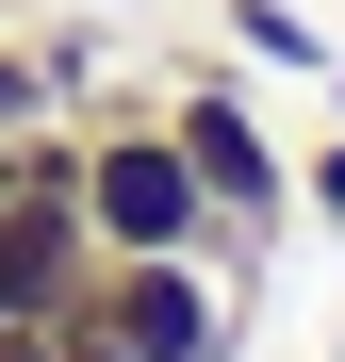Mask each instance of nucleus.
Segmentation results:
<instances>
[{
	"mask_svg": "<svg viewBox=\"0 0 345 362\" xmlns=\"http://www.w3.org/2000/svg\"><path fill=\"white\" fill-rule=\"evenodd\" d=\"M164 132H181V165H198V198H214V264L230 280H263V247L296 230V165H279V132L247 115V83H214V66H181L148 99Z\"/></svg>",
	"mask_w": 345,
	"mask_h": 362,
	"instance_id": "obj_1",
	"label": "nucleus"
},
{
	"mask_svg": "<svg viewBox=\"0 0 345 362\" xmlns=\"http://www.w3.org/2000/svg\"><path fill=\"white\" fill-rule=\"evenodd\" d=\"M83 329L132 362H247V280L214 247H99L83 264Z\"/></svg>",
	"mask_w": 345,
	"mask_h": 362,
	"instance_id": "obj_2",
	"label": "nucleus"
},
{
	"mask_svg": "<svg viewBox=\"0 0 345 362\" xmlns=\"http://www.w3.org/2000/svg\"><path fill=\"white\" fill-rule=\"evenodd\" d=\"M83 230L99 247H214V198H198V165H181V132L148 99L83 115Z\"/></svg>",
	"mask_w": 345,
	"mask_h": 362,
	"instance_id": "obj_3",
	"label": "nucleus"
},
{
	"mask_svg": "<svg viewBox=\"0 0 345 362\" xmlns=\"http://www.w3.org/2000/svg\"><path fill=\"white\" fill-rule=\"evenodd\" d=\"M230 49H247V66H296V83H329V33L296 17V0H230Z\"/></svg>",
	"mask_w": 345,
	"mask_h": 362,
	"instance_id": "obj_4",
	"label": "nucleus"
},
{
	"mask_svg": "<svg viewBox=\"0 0 345 362\" xmlns=\"http://www.w3.org/2000/svg\"><path fill=\"white\" fill-rule=\"evenodd\" d=\"M49 115H66L49 49H33V33H0V148H17V132H49Z\"/></svg>",
	"mask_w": 345,
	"mask_h": 362,
	"instance_id": "obj_5",
	"label": "nucleus"
},
{
	"mask_svg": "<svg viewBox=\"0 0 345 362\" xmlns=\"http://www.w3.org/2000/svg\"><path fill=\"white\" fill-rule=\"evenodd\" d=\"M33 49H49V83H66V115H99V33H83V17H49Z\"/></svg>",
	"mask_w": 345,
	"mask_h": 362,
	"instance_id": "obj_6",
	"label": "nucleus"
},
{
	"mask_svg": "<svg viewBox=\"0 0 345 362\" xmlns=\"http://www.w3.org/2000/svg\"><path fill=\"white\" fill-rule=\"evenodd\" d=\"M49 362H132V346H99V329H83V313H66V329H49Z\"/></svg>",
	"mask_w": 345,
	"mask_h": 362,
	"instance_id": "obj_7",
	"label": "nucleus"
}]
</instances>
